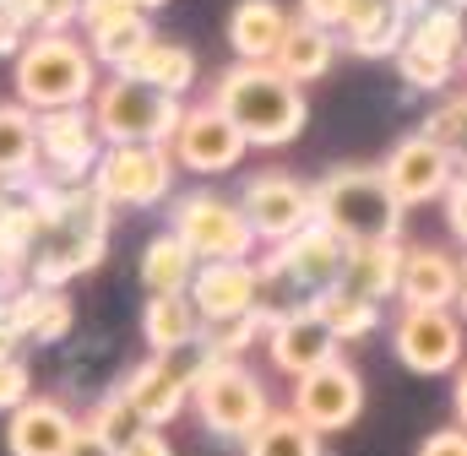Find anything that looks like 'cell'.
I'll list each match as a JSON object with an SVG mask.
<instances>
[{
    "label": "cell",
    "instance_id": "6da1fadb",
    "mask_svg": "<svg viewBox=\"0 0 467 456\" xmlns=\"http://www.w3.org/2000/svg\"><path fill=\"white\" fill-rule=\"evenodd\" d=\"M38 202H44V233L33 261L22 266L33 288H66L71 277L93 272L109 250V202L93 185H55L38 174Z\"/></svg>",
    "mask_w": 467,
    "mask_h": 456
},
{
    "label": "cell",
    "instance_id": "7a4b0ae2",
    "mask_svg": "<svg viewBox=\"0 0 467 456\" xmlns=\"http://www.w3.org/2000/svg\"><path fill=\"white\" fill-rule=\"evenodd\" d=\"M213 104L229 114L234 130L250 147H288L310 119L305 88H294L277 66H239L234 60L213 88Z\"/></svg>",
    "mask_w": 467,
    "mask_h": 456
},
{
    "label": "cell",
    "instance_id": "3957f363",
    "mask_svg": "<svg viewBox=\"0 0 467 456\" xmlns=\"http://www.w3.org/2000/svg\"><path fill=\"white\" fill-rule=\"evenodd\" d=\"M16 104L33 114L55 109H93L99 98V60L82 38L71 33H33V44L16 55Z\"/></svg>",
    "mask_w": 467,
    "mask_h": 456
},
{
    "label": "cell",
    "instance_id": "277c9868",
    "mask_svg": "<svg viewBox=\"0 0 467 456\" xmlns=\"http://www.w3.org/2000/svg\"><path fill=\"white\" fill-rule=\"evenodd\" d=\"M310 191H316V223H327L332 233H343L353 250H358V244H386V239H397L402 212H408V207L391 196L380 163H375V169H369V163H337V169L321 174Z\"/></svg>",
    "mask_w": 467,
    "mask_h": 456
},
{
    "label": "cell",
    "instance_id": "5b68a950",
    "mask_svg": "<svg viewBox=\"0 0 467 456\" xmlns=\"http://www.w3.org/2000/svg\"><path fill=\"white\" fill-rule=\"evenodd\" d=\"M185 104L141 77H109L93 98V119L104 147H169Z\"/></svg>",
    "mask_w": 467,
    "mask_h": 456
},
{
    "label": "cell",
    "instance_id": "8992f818",
    "mask_svg": "<svg viewBox=\"0 0 467 456\" xmlns=\"http://www.w3.org/2000/svg\"><path fill=\"white\" fill-rule=\"evenodd\" d=\"M191 402H196V419H202L218 440H250V435L277 413L272 397H266V386H261V375L244 369L239 358H207L202 375H196Z\"/></svg>",
    "mask_w": 467,
    "mask_h": 456
},
{
    "label": "cell",
    "instance_id": "52a82bcc",
    "mask_svg": "<svg viewBox=\"0 0 467 456\" xmlns=\"http://www.w3.org/2000/svg\"><path fill=\"white\" fill-rule=\"evenodd\" d=\"M169 233L185 239V250L196 261H250L255 255V233L244 223L239 202L218 191H191L169 207Z\"/></svg>",
    "mask_w": 467,
    "mask_h": 456
},
{
    "label": "cell",
    "instance_id": "ba28073f",
    "mask_svg": "<svg viewBox=\"0 0 467 456\" xmlns=\"http://www.w3.org/2000/svg\"><path fill=\"white\" fill-rule=\"evenodd\" d=\"M174 152L169 147H104L93 169V191L109 207H158L174 191Z\"/></svg>",
    "mask_w": 467,
    "mask_h": 456
},
{
    "label": "cell",
    "instance_id": "9c48e42d",
    "mask_svg": "<svg viewBox=\"0 0 467 456\" xmlns=\"http://www.w3.org/2000/svg\"><path fill=\"white\" fill-rule=\"evenodd\" d=\"M239 212L255 239L266 244H288L299 228L316 223V191L283 169H266V174H250L244 191H239Z\"/></svg>",
    "mask_w": 467,
    "mask_h": 456
},
{
    "label": "cell",
    "instance_id": "30bf717a",
    "mask_svg": "<svg viewBox=\"0 0 467 456\" xmlns=\"http://www.w3.org/2000/svg\"><path fill=\"white\" fill-rule=\"evenodd\" d=\"M38 158H44V180L55 185H88L99 158H104V136L93 109H55L38 114Z\"/></svg>",
    "mask_w": 467,
    "mask_h": 456
},
{
    "label": "cell",
    "instance_id": "8fae6325",
    "mask_svg": "<svg viewBox=\"0 0 467 456\" xmlns=\"http://www.w3.org/2000/svg\"><path fill=\"white\" fill-rule=\"evenodd\" d=\"M348 255H353V244L343 233H332L327 223H310V228H299L288 244L272 250V261H266L261 277H288L299 294H327V288L343 283Z\"/></svg>",
    "mask_w": 467,
    "mask_h": 456
},
{
    "label": "cell",
    "instance_id": "7c38bea8",
    "mask_svg": "<svg viewBox=\"0 0 467 456\" xmlns=\"http://www.w3.org/2000/svg\"><path fill=\"white\" fill-rule=\"evenodd\" d=\"M299 424H310L316 435H337V430H348L353 419L364 413V380H358V369H353L348 358H332V364H321L316 375H305V380H294V408H288Z\"/></svg>",
    "mask_w": 467,
    "mask_h": 456
},
{
    "label": "cell",
    "instance_id": "4fadbf2b",
    "mask_svg": "<svg viewBox=\"0 0 467 456\" xmlns=\"http://www.w3.org/2000/svg\"><path fill=\"white\" fill-rule=\"evenodd\" d=\"M169 152H174V163L191 169V174H223L234 163H244L250 141L234 130L229 114L207 98V104H191V109L180 114V130H174Z\"/></svg>",
    "mask_w": 467,
    "mask_h": 456
},
{
    "label": "cell",
    "instance_id": "5bb4252c",
    "mask_svg": "<svg viewBox=\"0 0 467 456\" xmlns=\"http://www.w3.org/2000/svg\"><path fill=\"white\" fill-rule=\"evenodd\" d=\"M391 347L413 375H451L462 369V321L451 310H402Z\"/></svg>",
    "mask_w": 467,
    "mask_h": 456
},
{
    "label": "cell",
    "instance_id": "9a60e30c",
    "mask_svg": "<svg viewBox=\"0 0 467 456\" xmlns=\"http://www.w3.org/2000/svg\"><path fill=\"white\" fill-rule=\"evenodd\" d=\"M380 174H386V185H391V196H397L402 207L441 202V196L457 185V163H451L446 147H435L424 130H419V136H402V141L386 152Z\"/></svg>",
    "mask_w": 467,
    "mask_h": 456
},
{
    "label": "cell",
    "instance_id": "2e32d148",
    "mask_svg": "<svg viewBox=\"0 0 467 456\" xmlns=\"http://www.w3.org/2000/svg\"><path fill=\"white\" fill-rule=\"evenodd\" d=\"M196 353V347H191ZM202 364H207V353L196 358V364H185V353H174V358H147V364H136L119 386L130 391V402L141 408V419L152 424V430H163V424H174L180 413H185V402H191V391H196V375H202Z\"/></svg>",
    "mask_w": 467,
    "mask_h": 456
},
{
    "label": "cell",
    "instance_id": "e0dca14e",
    "mask_svg": "<svg viewBox=\"0 0 467 456\" xmlns=\"http://www.w3.org/2000/svg\"><path fill=\"white\" fill-rule=\"evenodd\" d=\"M261 266L255 261H202L196 283H191V305L202 316V326H223L250 310H261Z\"/></svg>",
    "mask_w": 467,
    "mask_h": 456
},
{
    "label": "cell",
    "instance_id": "ac0fdd59",
    "mask_svg": "<svg viewBox=\"0 0 467 456\" xmlns=\"http://www.w3.org/2000/svg\"><path fill=\"white\" fill-rule=\"evenodd\" d=\"M77 435H82L77 413L55 397H33L5 419V451L11 456H66Z\"/></svg>",
    "mask_w": 467,
    "mask_h": 456
},
{
    "label": "cell",
    "instance_id": "d6986e66",
    "mask_svg": "<svg viewBox=\"0 0 467 456\" xmlns=\"http://www.w3.org/2000/svg\"><path fill=\"white\" fill-rule=\"evenodd\" d=\"M457 288H462V261H451L435 244H408L402 250V277H397L402 310H451Z\"/></svg>",
    "mask_w": 467,
    "mask_h": 456
},
{
    "label": "cell",
    "instance_id": "ffe728a7",
    "mask_svg": "<svg viewBox=\"0 0 467 456\" xmlns=\"http://www.w3.org/2000/svg\"><path fill=\"white\" fill-rule=\"evenodd\" d=\"M266 347H272V364H277L283 375L305 380V375H316L321 364H332L343 342L332 337V332H327L305 305H299V310H283V316H277V326H272Z\"/></svg>",
    "mask_w": 467,
    "mask_h": 456
},
{
    "label": "cell",
    "instance_id": "44dd1931",
    "mask_svg": "<svg viewBox=\"0 0 467 456\" xmlns=\"http://www.w3.org/2000/svg\"><path fill=\"white\" fill-rule=\"evenodd\" d=\"M288 33V11L277 0H239L229 11V49L239 66H272Z\"/></svg>",
    "mask_w": 467,
    "mask_h": 456
},
{
    "label": "cell",
    "instance_id": "7402d4cb",
    "mask_svg": "<svg viewBox=\"0 0 467 456\" xmlns=\"http://www.w3.org/2000/svg\"><path fill=\"white\" fill-rule=\"evenodd\" d=\"M0 310H5L16 337H33V342H60L77 321L66 288H33V283H22L11 299H0Z\"/></svg>",
    "mask_w": 467,
    "mask_h": 456
},
{
    "label": "cell",
    "instance_id": "603a6c76",
    "mask_svg": "<svg viewBox=\"0 0 467 456\" xmlns=\"http://www.w3.org/2000/svg\"><path fill=\"white\" fill-rule=\"evenodd\" d=\"M202 316L191 305V294H163V299H147L141 310V337L158 358H174V353H191L202 347Z\"/></svg>",
    "mask_w": 467,
    "mask_h": 456
},
{
    "label": "cell",
    "instance_id": "cb8c5ba5",
    "mask_svg": "<svg viewBox=\"0 0 467 456\" xmlns=\"http://www.w3.org/2000/svg\"><path fill=\"white\" fill-rule=\"evenodd\" d=\"M44 174L38 158V114L27 104H0V185H27Z\"/></svg>",
    "mask_w": 467,
    "mask_h": 456
},
{
    "label": "cell",
    "instance_id": "d4e9b609",
    "mask_svg": "<svg viewBox=\"0 0 467 456\" xmlns=\"http://www.w3.org/2000/svg\"><path fill=\"white\" fill-rule=\"evenodd\" d=\"M332 60H337V38L327 33V27H316V22H288V33H283V49H277V71L294 82V88H305V82H321L327 71H332Z\"/></svg>",
    "mask_w": 467,
    "mask_h": 456
},
{
    "label": "cell",
    "instance_id": "484cf974",
    "mask_svg": "<svg viewBox=\"0 0 467 456\" xmlns=\"http://www.w3.org/2000/svg\"><path fill=\"white\" fill-rule=\"evenodd\" d=\"M408 44L435 55V60H451V66L467 60V0H441V5L413 11Z\"/></svg>",
    "mask_w": 467,
    "mask_h": 456
},
{
    "label": "cell",
    "instance_id": "4316f807",
    "mask_svg": "<svg viewBox=\"0 0 467 456\" xmlns=\"http://www.w3.org/2000/svg\"><path fill=\"white\" fill-rule=\"evenodd\" d=\"M397 277H402V244L397 239H386V244H358L348 255V272H343V294L353 299H369V305H380V299H391L397 294Z\"/></svg>",
    "mask_w": 467,
    "mask_h": 456
},
{
    "label": "cell",
    "instance_id": "83f0119b",
    "mask_svg": "<svg viewBox=\"0 0 467 456\" xmlns=\"http://www.w3.org/2000/svg\"><path fill=\"white\" fill-rule=\"evenodd\" d=\"M196 266H202V261L185 250V239H174V233L147 239V250H141V288H147V299H163V294H191Z\"/></svg>",
    "mask_w": 467,
    "mask_h": 456
},
{
    "label": "cell",
    "instance_id": "f1b7e54d",
    "mask_svg": "<svg viewBox=\"0 0 467 456\" xmlns=\"http://www.w3.org/2000/svg\"><path fill=\"white\" fill-rule=\"evenodd\" d=\"M305 310L332 332L337 342H358L369 337L375 326H380V305H369V299H353L343 288H327V294H310L305 299Z\"/></svg>",
    "mask_w": 467,
    "mask_h": 456
},
{
    "label": "cell",
    "instance_id": "f546056e",
    "mask_svg": "<svg viewBox=\"0 0 467 456\" xmlns=\"http://www.w3.org/2000/svg\"><path fill=\"white\" fill-rule=\"evenodd\" d=\"M408 27H413V11L402 0H380L375 16L358 33H348L343 44H348L353 55H364V60H386V55H402L408 49Z\"/></svg>",
    "mask_w": 467,
    "mask_h": 456
},
{
    "label": "cell",
    "instance_id": "4dcf8cb0",
    "mask_svg": "<svg viewBox=\"0 0 467 456\" xmlns=\"http://www.w3.org/2000/svg\"><path fill=\"white\" fill-rule=\"evenodd\" d=\"M119 77H141V82H152V88H163V93H185L191 82H196V55L185 49V44H169V38H152L141 55H136V66L130 71H119Z\"/></svg>",
    "mask_w": 467,
    "mask_h": 456
},
{
    "label": "cell",
    "instance_id": "1f68e13d",
    "mask_svg": "<svg viewBox=\"0 0 467 456\" xmlns=\"http://www.w3.org/2000/svg\"><path fill=\"white\" fill-rule=\"evenodd\" d=\"M244 456H321V435L310 424H299L288 408H277L250 440H244Z\"/></svg>",
    "mask_w": 467,
    "mask_h": 456
},
{
    "label": "cell",
    "instance_id": "d6a6232c",
    "mask_svg": "<svg viewBox=\"0 0 467 456\" xmlns=\"http://www.w3.org/2000/svg\"><path fill=\"white\" fill-rule=\"evenodd\" d=\"M88 430H93V435H104L115 451H125V446H130L136 435H147L152 424L141 419V408L130 402V391H125V386H115V391H104V397L93 402V413H88Z\"/></svg>",
    "mask_w": 467,
    "mask_h": 456
},
{
    "label": "cell",
    "instance_id": "836d02e7",
    "mask_svg": "<svg viewBox=\"0 0 467 456\" xmlns=\"http://www.w3.org/2000/svg\"><path fill=\"white\" fill-rule=\"evenodd\" d=\"M272 326H277V316L261 305V310H250V316H239V321L207 326V332H202V353H207V358H239L255 337H272Z\"/></svg>",
    "mask_w": 467,
    "mask_h": 456
},
{
    "label": "cell",
    "instance_id": "e575fe53",
    "mask_svg": "<svg viewBox=\"0 0 467 456\" xmlns=\"http://www.w3.org/2000/svg\"><path fill=\"white\" fill-rule=\"evenodd\" d=\"M27 33H71L82 22V0H0Z\"/></svg>",
    "mask_w": 467,
    "mask_h": 456
},
{
    "label": "cell",
    "instance_id": "d590c367",
    "mask_svg": "<svg viewBox=\"0 0 467 456\" xmlns=\"http://www.w3.org/2000/svg\"><path fill=\"white\" fill-rule=\"evenodd\" d=\"M424 136L435 141V147H446V158L457 163V174H467V93L457 98H446L441 109L424 119Z\"/></svg>",
    "mask_w": 467,
    "mask_h": 456
},
{
    "label": "cell",
    "instance_id": "8d00e7d4",
    "mask_svg": "<svg viewBox=\"0 0 467 456\" xmlns=\"http://www.w3.org/2000/svg\"><path fill=\"white\" fill-rule=\"evenodd\" d=\"M152 44V27H147V16H136V22H125L115 33H104V38H88V49H93V60L99 66H109V71H130L136 66V55Z\"/></svg>",
    "mask_w": 467,
    "mask_h": 456
},
{
    "label": "cell",
    "instance_id": "74e56055",
    "mask_svg": "<svg viewBox=\"0 0 467 456\" xmlns=\"http://www.w3.org/2000/svg\"><path fill=\"white\" fill-rule=\"evenodd\" d=\"M397 71H402V82H413V88H424V93H435V88H446L451 82V60H435V55H424V49H402L397 55Z\"/></svg>",
    "mask_w": 467,
    "mask_h": 456
},
{
    "label": "cell",
    "instance_id": "f35d334b",
    "mask_svg": "<svg viewBox=\"0 0 467 456\" xmlns=\"http://www.w3.org/2000/svg\"><path fill=\"white\" fill-rule=\"evenodd\" d=\"M141 11L130 5V0H82V33L88 38H104V33H115V27H125V22H136Z\"/></svg>",
    "mask_w": 467,
    "mask_h": 456
},
{
    "label": "cell",
    "instance_id": "ab89813d",
    "mask_svg": "<svg viewBox=\"0 0 467 456\" xmlns=\"http://www.w3.org/2000/svg\"><path fill=\"white\" fill-rule=\"evenodd\" d=\"M22 402H33V375L22 358H0V413L11 419Z\"/></svg>",
    "mask_w": 467,
    "mask_h": 456
},
{
    "label": "cell",
    "instance_id": "60d3db41",
    "mask_svg": "<svg viewBox=\"0 0 467 456\" xmlns=\"http://www.w3.org/2000/svg\"><path fill=\"white\" fill-rule=\"evenodd\" d=\"M419 456H467V430H462V424H451V430H435V435L419 446Z\"/></svg>",
    "mask_w": 467,
    "mask_h": 456
},
{
    "label": "cell",
    "instance_id": "b9f144b4",
    "mask_svg": "<svg viewBox=\"0 0 467 456\" xmlns=\"http://www.w3.org/2000/svg\"><path fill=\"white\" fill-rule=\"evenodd\" d=\"M27 44H33V33H27L11 11H0V60H16Z\"/></svg>",
    "mask_w": 467,
    "mask_h": 456
},
{
    "label": "cell",
    "instance_id": "7bdbcfd3",
    "mask_svg": "<svg viewBox=\"0 0 467 456\" xmlns=\"http://www.w3.org/2000/svg\"><path fill=\"white\" fill-rule=\"evenodd\" d=\"M299 5H305V22H316L327 33H337L343 27V11H348V0H299Z\"/></svg>",
    "mask_w": 467,
    "mask_h": 456
},
{
    "label": "cell",
    "instance_id": "ee69618b",
    "mask_svg": "<svg viewBox=\"0 0 467 456\" xmlns=\"http://www.w3.org/2000/svg\"><path fill=\"white\" fill-rule=\"evenodd\" d=\"M446 223H451V233L467 244V174H457V185L446 191Z\"/></svg>",
    "mask_w": 467,
    "mask_h": 456
},
{
    "label": "cell",
    "instance_id": "f6af8a7d",
    "mask_svg": "<svg viewBox=\"0 0 467 456\" xmlns=\"http://www.w3.org/2000/svg\"><path fill=\"white\" fill-rule=\"evenodd\" d=\"M119 456H174V446H169V435H163V430H147V435H136Z\"/></svg>",
    "mask_w": 467,
    "mask_h": 456
},
{
    "label": "cell",
    "instance_id": "bcb514c9",
    "mask_svg": "<svg viewBox=\"0 0 467 456\" xmlns=\"http://www.w3.org/2000/svg\"><path fill=\"white\" fill-rule=\"evenodd\" d=\"M66 456H119V451L109 446V440H104V435H93V430L82 424V435L71 440V451H66Z\"/></svg>",
    "mask_w": 467,
    "mask_h": 456
},
{
    "label": "cell",
    "instance_id": "7dc6e473",
    "mask_svg": "<svg viewBox=\"0 0 467 456\" xmlns=\"http://www.w3.org/2000/svg\"><path fill=\"white\" fill-rule=\"evenodd\" d=\"M451 413H457V424L467 430V364L457 369V380H451Z\"/></svg>",
    "mask_w": 467,
    "mask_h": 456
},
{
    "label": "cell",
    "instance_id": "c3c4849f",
    "mask_svg": "<svg viewBox=\"0 0 467 456\" xmlns=\"http://www.w3.org/2000/svg\"><path fill=\"white\" fill-rule=\"evenodd\" d=\"M0 358H16V332H11L5 310H0Z\"/></svg>",
    "mask_w": 467,
    "mask_h": 456
},
{
    "label": "cell",
    "instance_id": "681fc988",
    "mask_svg": "<svg viewBox=\"0 0 467 456\" xmlns=\"http://www.w3.org/2000/svg\"><path fill=\"white\" fill-rule=\"evenodd\" d=\"M457 310H462V321H467V261H462V288H457Z\"/></svg>",
    "mask_w": 467,
    "mask_h": 456
},
{
    "label": "cell",
    "instance_id": "f907efd6",
    "mask_svg": "<svg viewBox=\"0 0 467 456\" xmlns=\"http://www.w3.org/2000/svg\"><path fill=\"white\" fill-rule=\"evenodd\" d=\"M130 5H136V11L147 16V11H158V5H169V0H130Z\"/></svg>",
    "mask_w": 467,
    "mask_h": 456
},
{
    "label": "cell",
    "instance_id": "816d5d0a",
    "mask_svg": "<svg viewBox=\"0 0 467 456\" xmlns=\"http://www.w3.org/2000/svg\"><path fill=\"white\" fill-rule=\"evenodd\" d=\"M11 272H16V266H11V255L0 250V277H11Z\"/></svg>",
    "mask_w": 467,
    "mask_h": 456
},
{
    "label": "cell",
    "instance_id": "f5cc1de1",
    "mask_svg": "<svg viewBox=\"0 0 467 456\" xmlns=\"http://www.w3.org/2000/svg\"><path fill=\"white\" fill-rule=\"evenodd\" d=\"M0 202H5V185H0Z\"/></svg>",
    "mask_w": 467,
    "mask_h": 456
}]
</instances>
